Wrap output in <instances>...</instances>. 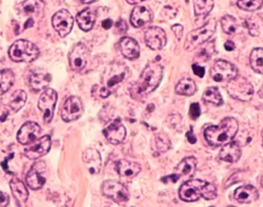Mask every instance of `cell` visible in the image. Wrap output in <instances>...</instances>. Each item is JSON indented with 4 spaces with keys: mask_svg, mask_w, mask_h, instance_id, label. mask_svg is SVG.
Listing matches in <instances>:
<instances>
[{
    "mask_svg": "<svg viewBox=\"0 0 263 207\" xmlns=\"http://www.w3.org/2000/svg\"><path fill=\"white\" fill-rule=\"evenodd\" d=\"M103 134L111 144L118 145L126 140V129L120 119H116L103 129Z\"/></svg>",
    "mask_w": 263,
    "mask_h": 207,
    "instance_id": "15",
    "label": "cell"
},
{
    "mask_svg": "<svg viewBox=\"0 0 263 207\" xmlns=\"http://www.w3.org/2000/svg\"><path fill=\"white\" fill-rule=\"evenodd\" d=\"M120 52L125 58L129 60H134L139 58L140 55V47L139 43L131 37H123L120 40Z\"/></svg>",
    "mask_w": 263,
    "mask_h": 207,
    "instance_id": "22",
    "label": "cell"
},
{
    "mask_svg": "<svg viewBox=\"0 0 263 207\" xmlns=\"http://www.w3.org/2000/svg\"><path fill=\"white\" fill-rule=\"evenodd\" d=\"M57 92L52 89H47L40 96L38 102V107L43 114L45 124H49L53 119L54 111L57 104Z\"/></svg>",
    "mask_w": 263,
    "mask_h": 207,
    "instance_id": "8",
    "label": "cell"
},
{
    "mask_svg": "<svg viewBox=\"0 0 263 207\" xmlns=\"http://www.w3.org/2000/svg\"><path fill=\"white\" fill-rule=\"evenodd\" d=\"M234 198L236 201L243 204L254 203L259 198V191L252 185H245L235 191Z\"/></svg>",
    "mask_w": 263,
    "mask_h": 207,
    "instance_id": "23",
    "label": "cell"
},
{
    "mask_svg": "<svg viewBox=\"0 0 263 207\" xmlns=\"http://www.w3.org/2000/svg\"><path fill=\"white\" fill-rule=\"evenodd\" d=\"M172 30L173 31L178 40H180L182 38V34H183V27H182V26L179 24L174 25V26H172Z\"/></svg>",
    "mask_w": 263,
    "mask_h": 207,
    "instance_id": "44",
    "label": "cell"
},
{
    "mask_svg": "<svg viewBox=\"0 0 263 207\" xmlns=\"http://www.w3.org/2000/svg\"><path fill=\"white\" fill-rule=\"evenodd\" d=\"M197 160L195 157H190L183 159L174 170V175L178 181L186 182L191 180L196 172Z\"/></svg>",
    "mask_w": 263,
    "mask_h": 207,
    "instance_id": "19",
    "label": "cell"
},
{
    "mask_svg": "<svg viewBox=\"0 0 263 207\" xmlns=\"http://www.w3.org/2000/svg\"><path fill=\"white\" fill-rule=\"evenodd\" d=\"M146 46L153 50H160L166 45L167 39L165 31L158 26H152L145 32Z\"/></svg>",
    "mask_w": 263,
    "mask_h": 207,
    "instance_id": "16",
    "label": "cell"
},
{
    "mask_svg": "<svg viewBox=\"0 0 263 207\" xmlns=\"http://www.w3.org/2000/svg\"><path fill=\"white\" fill-rule=\"evenodd\" d=\"M162 77L163 68L161 64L158 62L148 63L137 82L132 86L131 97L136 100L146 97L159 86Z\"/></svg>",
    "mask_w": 263,
    "mask_h": 207,
    "instance_id": "1",
    "label": "cell"
},
{
    "mask_svg": "<svg viewBox=\"0 0 263 207\" xmlns=\"http://www.w3.org/2000/svg\"><path fill=\"white\" fill-rule=\"evenodd\" d=\"M115 30L120 35L126 33L128 30L127 23L125 20H120L115 24Z\"/></svg>",
    "mask_w": 263,
    "mask_h": 207,
    "instance_id": "41",
    "label": "cell"
},
{
    "mask_svg": "<svg viewBox=\"0 0 263 207\" xmlns=\"http://www.w3.org/2000/svg\"><path fill=\"white\" fill-rule=\"evenodd\" d=\"M128 3L131 5L139 4V3H142V2L147 1V0H126Z\"/></svg>",
    "mask_w": 263,
    "mask_h": 207,
    "instance_id": "49",
    "label": "cell"
},
{
    "mask_svg": "<svg viewBox=\"0 0 263 207\" xmlns=\"http://www.w3.org/2000/svg\"><path fill=\"white\" fill-rule=\"evenodd\" d=\"M175 91L178 95L190 97L196 92V85L192 79L184 78L176 85Z\"/></svg>",
    "mask_w": 263,
    "mask_h": 207,
    "instance_id": "33",
    "label": "cell"
},
{
    "mask_svg": "<svg viewBox=\"0 0 263 207\" xmlns=\"http://www.w3.org/2000/svg\"><path fill=\"white\" fill-rule=\"evenodd\" d=\"M193 6L196 16L205 17L213 10L214 2L213 0H194Z\"/></svg>",
    "mask_w": 263,
    "mask_h": 207,
    "instance_id": "36",
    "label": "cell"
},
{
    "mask_svg": "<svg viewBox=\"0 0 263 207\" xmlns=\"http://www.w3.org/2000/svg\"><path fill=\"white\" fill-rule=\"evenodd\" d=\"M242 151L236 142H230L224 145L219 153V158L227 163H235L240 159Z\"/></svg>",
    "mask_w": 263,
    "mask_h": 207,
    "instance_id": "25",
    "label": "cell"
},
{
    "mask_svg": "<svg viewBox=\"0 0 263 207\" xmlns=\"http://www.w3.org/2000/svg\"><path fill=\"white\" fill-rule=\"evenodd\" d=\"M116 170L119 175L126 178H133L140 173L141 166L136 162L121 160L117 162Z\"/></svg>",
    "mask_w": 263,
    "mask_h": 207,
    "instance_id": "26",
    "label": "cell"
},
{
    "mask_svg": "<svg viewBox=\"0 0 263 207\" xmlns=\"http://www.w3.org/2000/svg\"><path fill=\"white\" fill-rule=\"evenodd\" d=\"M83 160L89 174L96 175L100 172L102 158L100 152L93 148L86 149L83 154Z\"/></svg>",
    "mask_w": 263,
    "mask_h": 207,
    "instance_id": "20",
    "label": "cell"
},
{
    "mask_svg": "<svg viewBox=\"0 0 263 207\" xmlns=\"http://www.w3.org/2000/svg\"><path fill=\"white\" fill-rule=\"evenodd\" d=\"M210 75L216 82L230 81L237 77V68L230 62L219 60L211 68Z\"/></svg>",
    "mask_w": 263,
    "mask_h": 207,
    "instance_id": "9",
    "label": "cell"
},
{
    "mask_svg": "<svg viewBox=\"0 0 263 207\" xmlns=\"http://www.w3.org/2000/svg\"><path fill=\"white\" fill-rule=\"evenodd\" d=\"M52 78L50 74L43 69L35 71L29 77V84L35 92L44 90L49 86Z\"/></svg>",
    "mask_w": 263,
    "mask_h": 207,
    "instance_id": "24",
    "label": "cell"
},
{
    "mask_svg": "<svg viewBox=\"0 0 263 207\" xmlns=\"http://www.w3.org/2000/svg\"><path fill=\"white\" fill-rule=\"evenodd\" d=\"M15 83V75L11 69H5L0 71V92H8Z\"/></svg>",
    "mask_w": 263,
    "mask_h": 207,
    "instance_id": "35",
    "label": "cell"
},
{
    "mask_svg": "<svg viewBox=\"0 0 263 207\" xmlns=\"http://www.w3.org/2000/svg\"><path fill=\"white\" fill-rule=\"evenodd\" d=\"M96 18H97V13L94 9L91 8H86L84 10L79 12L78 15H77V23L80 29L85 32H88L92 29L95 24Z\"/></svg>",
    "mask_w": 263,
    "mask_h": 207,
    "instance_id": "27",
    "label": "cell"
},
{
    "mask_svg": "<svg viewBox=\"0 0 263 207\" xmlns=\"http://www.w3.org/2000/svg\"><path fill=\"white\" fill-rule=\"evenodd\" d=\"M186 138L191 144H194L197 141L196 137H195L194 134H193V126H190V130L186 134Z\"/></svg>",
    "mask_w": 263,
    "mask_h": 207,
    "instance_id": "46",
    "label": "cell"
},
{
    "mask_svg": "<svg viewBox=\"0 0 263 207\" xmlns=\"http://www.w3.org/2000/svg\"><path fill=\"white\" fill-rule=\"evenodd\" d=\"M262 146H263V140H262Z\"/></svg>",
    "mask_w": 263,
    "mask_h": 207,
    "instance_id": "53",
    "label": "cell"
},
{
    "mask_svg": "<svg viewBox=\"0 0 263 207\" xmlns=\"http://www.w3.org/2000/svg\"><path fill=\"white\" fill-rule=\"evenodd\" d=\"M237 6L242 10L253 12L262 7L263 0H239Z\"/></svg>",
    "mask_w": 263,
    "mask_h": 207,
    "instance_id": "39",
    "label": "cell"
},
{
    "mask_svg": "<svg viewBox=\"0 0 263 207\" xmlns=\"http://www.w3.org/2000/svg\"><path fill=\"white\" fill-rule=\"evenodd\" d=\"M102 192L106 197L118 204L126 203L129 200V191L118 182L112 180L105 181L102 186Z\"/></svg>",
    "mask_w": 263,
    "mask_h": 207,
    "instance_id": "10",
    "label": "cell"
},
{
    "mask_svg": "<svg viewBox=\"0 0 263 207\" xmlns=\"http://www.w3.org/2000/svg\"><path fill=\"white\" fill-rule=\"evenodd\" d=\"M192 68H193V72H194L195 75L197 76V77H200V78H202L205 75V69L202 66H199V64H196V63H194V64L192 66Z\"/></svg>",
    "mask_w": 263,
    "mask_h": 207,
    "instance_id": "43",
    "label": "cell"
},
{
    "mask_svg": "<svg viewBox=\"0 0 263 207\" xmlns=\"http://www.w3.org/2000/svg\"><path fill=\"white\" fill-rule=\"evenodd\" d=\"M153 20V14L145 6H137L133 9L131 13V24L136 28H142L148 26Z\"/></svg>",
    "mask_w": 263,
    "mask_h": 207,
    "instance_id": "21",
    "label": "cell"
},
{
    "mask_svg": "<svg viewBox=\"0 0 263 207\" xmlns=\"http://www.w3.org/2000/svg\"><path fill=\"white\" fill-rule=\"evenodd\" d=\"M27 95L23 90H16L11 96L9 107L13 112H17L26 104Z\"/></svg>",
    "mask_w": 263,
    "mask_h": 207,
    "instance_id": "34",
    "label": "cell"
},
{
    "mask_svg": "<svg viewBox=\"0 0 263 207\" xmlns=\"http://www.w3.org/2000/svg\"><path fill=\"white\" fill-rule=\"evenodd\" d=\"M170 147H171V142L166 134L164 133H159L154 136L153 143H152V149L154 152V154L160 155L167 152Z\"/></svg>",
    "mask_w": 263,
    "mask_h": 207,
    "instance_id": "29",
    "label": "cell"
},
{
    "mask_svg": "<svg viewBox=\"0 0 263 207\" xmlns=\"http://www.w3.org/2000/svg\"><path fill=\"white\" fill-rule=\"evenodd\" d=\"M179 198L191 203L199 200L200 197L206 200H214L217 197V190L211 183L202 180H190L179 188Z\"/></svg>",
    "mask_w": 263,
    "mask_h": 207,
    "instance_id": "4",
    "label": "cell"
},
{
    "mask_svg": "<svg viewBox=\"0 0 263 207\" xmlns=\"http://www.w3.org/2000/svg\"><path fill=\"white\" fill-rule=\"evenodd\" d=\"M202 101L205 103H212L216 106H222L223 104L222 95L219 89L215 86L207 88L202 97Z\"/></svg>",
    "mask_w": 263,
    "mask_h": 207,
    "instance_id": "32",
    "label": "cell"
},
{
    "mask_svg": "<svg viewBox=\"0 0 263 207\" xmlns=\"http://www.w3.org/2000/svg\"><path fill=\"white\" fill-rule=\"evenodd\" d=\"M259 96H260L262 98H263V86L262 87V89H260V91H259Z\"/></svg>",
    "mask_w": 263,
    "mask_h": 207,
    "instance_id": "51",
    "label": "cell"
},
{
    "mask_svg": "<svg viewBox=\"0 0 263 207\" xmlns=\"http://www.w3.org/2000/svg\"><path fill=\"white\" fill-rule=\"evenodd\" d=\"M216 20L211 18L202 27L191 31L185 39V44H184L185 50L191 52L197 49L201 45L206 43L216 32Z\"/></svg>",
    "mask_w": 263,
    "mask_h": 207,
    "instance_id": "6",
    "label": "cell"
},
{
    "mask_svg": "<svg viewBox=\"0 0 263 207\" xmlns=\"http://www.w3.org/2000/svg\"><path fill=\"white\" fill-rule=\"evenodd\" d=\"M45 4L43 0H26L22 5V9L25 15L35 16L44 9Z\"/></svg>",
    "mask_w": 263,
    "mask_h": 207,
    "instance_id": "31",
    "label": "cell"
},
{
    "mask_svg": "<svg viewBox=\"0 0 263 207\" xmlns=\"http://www.w3.org/2000/svg\"><path fill=\"white\" fill-rule=\"evenodd\" d=\"M261 185H262V186L263 187V177H262V180H261Z\"/></svg>",
    "mask_w": 263,
    "mask_h": 207,
    "instance_id": "52",
    "label": "cell"
},
{
    "mask_svg": "<svg viewBox=\"0 0 263 207\" xmlns=\"http://www.w3.org/2000/svg\"><path fill=\"white\" fill-rule=\"evenodd\" d=\"M73 23V17L66 9H61L55 12L52 18V26L63 38L72 31Z\"/></svg>",
    "mask_w": 263,
    "mask_h": 207,
    "instance_id": "13",
    "label": "cell"
},
{
    "mask_svg": "<svg viewBox=\"0 0 263 207\" xmlns=\"http://www.w3.org/2000/svg\"><path fill=\"white\" fill-rule=\"evenodd\" d=\"M9 55L12 61L16 63H32L40 55V49L28 40H20L11 46Z\"/></svg>",
    "mask_w": 263,
    "mask_h": 207,
    "instance_id": "5",
    "label": "cell"
},
{
    "mask_svg": "<svg viewBox=\"0 0 263 207\" xmlns=\"http://www.w3.org/2000/svg\"><path fill=\"white\" fill-rule=\"evenodd\" d=\"M99 0H81L82 3H85V4H90V3H93Z\"/></svg>",
    "mask_w": 263,
    "mask_h": 207,
    "instance_id": "50",
    "label": "cell"
},
{
    "mask_svg": "<svg viewBox=\"0 0 263 207\" xmlns=\"http://www.w3.org/2000/svg\"><path fill=\"white\" fill-rule=\"evenodd\" d=\"M51 138L49 136H44L34 142L33 144L24 150V155L29 160H37L46 155L50 150Z\"/></svg>",
    "mask_w": 263,
    "mask_h": 207,
    "instance_id": "17",
    "label": "cell"
},
{
    "mask_svg": "<svg viewBox=\"0 0 263 207\" xmlns=\"http://www.w3.org/2000/svg\"><path fill=\"white\" fill-rule=\"evenodd\" d=\"M190 117L192 120H196L200 117L201 109L199 103H195L191 104L190 108Z\"/></svg>",
    "mask_w": 263,
    "mask_h": 207,
    "instance_id": "40",
    "label": "cell"
},
{
    "mask_svg": "<svg viewBox=\"0 0 263 207\" xmlns=\"http://www.w3.org/2000/svg\"><path fill=\"white\" fill-rule=\"evenodd\" d=\"M222 30L229 35H234L237 32L239 24L236 18L230 15H226L221 20Z\"/></svg>",
    "mask_w": 263,
    "mask_h": 207,
    "instance_id": "38",
    "label": "cell"
},
{
    "mask_svg": "<svg viewBox=\"0 0 263 207\" xmlns=\"http://www.w3.org/2000/svg\"><path fill=\"white\" fill-rule=\"evenodd\" d=\"M10 188L12 194L18 204H24L29 198V191L24 183L17 177H14L10 182Z\"/></svg>",
    "mask_w": 263,
    "mask_h": 207,
    "instance_id": "28",
    "label": "cell"
},
{
    "mask_svg": "<svg viewBox=\"0 0 263 207\" xmlns=\"http://www.w3.org/2000/svg\"><path fill=\"white\" fill-rule=\"evenodd\" d=\"M250 66L257 73L263 75V49L256 48L252 51L250 55Z\"/></svg>",
    "mask_w": 263,
    "mask_h": 207,
    "instance_id": "37",
    "label": "cell"
},
{
    "mask_svg": "<svg viewBox=\"0 0 263 207\" xmlns=\"http://www.w3.org/2000/svg\"><path fill=\"white\" fill-rule=\"evenodd\" d=\"M26 183L33 191L41 189L46 182V165L43 161L37 162L26 176Z\"/></svg>",
    "mask_w": 263,
    "mask_h": 207,
    "instance_id": "12",
    "label": "cell"
},
{
    "mask_svg": "<svg viewBox=\"0 0 263 207\" xmlns=\"http://www.w3.org/2000/svg\"><path fill=\"white\" fill-rule=\"evenodd\" d=\"M89 52L83 43L74 46L69 54V66L75 72H80L85 69L89 60Z\"/></svg>",
    "mask_w": 263,
    "mask_h": 207,
    "instance_id": "11",
    "label": "cell"
},
{
    "mask_svg": "<svg viewBox=\"0 0 263 207\" xmlns=\"http://www.w3.org/2000/svg\"><path fill=\"white\" fill-rule=\"evenodd\" d=\"M130 70L124 63L120 62L112 63L106 67L98 93L102 98H106L115 92L122 84L129 78Z\"/></svg>",
    "mask_w": 263,
    "mask_h": 207,
    "instance_id": "2",
    "label": "cell"
},
{
    "mask_svg": "<svg viewBox=\"0 0 263 207\" xmlns=\"http://www.w3.org/2000/svg\"><path fill=\"white\" fill-rule=\"evenodd\" d=\"M41 132V127L38 123L27 122L18 130L17 140L22 145L31 144L38 140Z\"/></svg>",
    "mask_w": 263,
    "mask_h": 207,
    "instance_id": "18",
    "label": "cell"
},
{
    "mask_svg": "<svg viewBox=\"0 0 263 207\" xmlns=\"http://www.w3.org/2000/svg\"><path fill=\"white\" fill-rule=\"evenodd\" d=\"M215 51H216V48H215L214 41L209 42L201 45L200 48L198 49L195 55L194 63L196 64L206 63L212 58L213 54L215 53Z\"/></svg>",
    "mask_w": 263,
    "mask_h": 207,
    "instance_id": "30",
    "label": "cell"
},
{
    "mask_svg": "<svg viewBox=\"0 0 263 207\" xmlns=\"http://www.w3.org/2000/svg\"><path fill=\"white\" fill-rule=\"evenodd\" d=\"M102 26H103V27L105 28L106 29H110L112 26V21L110 18L105 20L103 22V23H102Z\"/></svg>",
    "mask_w": 263,
    "mask_h": 207,
    "instance_id": "48",
    "label": "cell"
},
{
    "mask_svg": "<svg viewBox=\"0 0 263 207\" xmlns=\"http://www.w3.org/2000/svg\"><path fill=\"white\" fill-rule=\"evenodd\" d=\"M10 199L9 196L6 193L0 192V207L7 206Z\"/></svg>",
    "mask_w": 263,
    "mask_h": 207,
    "instance_id": "45",
    "label": "cell"
},
{
    "mask_svg": "<svg viewBox=\"0 0 263 207\" xmlns=\"http://www.w3.org/2000/svg\"><path fill=\"white\" fill-rule=\"evenodd\" d=\"M239 129L237 120L227 117L218 126H209L204 132V137L209 145L213 147L224 146L233 140Z\"/></svg>",
    "mask_w": 263,
    "mask_h": 207,
    "instance_id": "3",
    "label": "cell"
},
{
    "mask_svg": "<svg viewBox=\"0 0 263 207\" xmlns=\"http://www.w3.org/2000/svg\"><path fill=\"white\" fill-rule=\"evenodd\" d=\"M177 14V10L172 6H165L163 10L162 11V15L165 18H175Z\"/></svg>",
    "mask_w": 263,
    "mask_h": 207,
    "instance_id": "42",
    "label": "cell"
},
{
    "mask_svg": "<svg viewBox=\"0 0 263 207\" xmlns=\"http://www.w3.org/2000/svg\"><path fill=\"white\" fill-rule=\"evenodd\" d=\"M83 112V103L79 97L72 96L69 97L63 105L61 117L66 123L78 120Z\"/></svg>",
    "mask_w": 263,
    "mask_h": 207,
    "instance_id": "14",
    "label": "cell"
},
{
    "mask_svg": "<svg viewBox=\"0 0 263 207\" xmlns=\"http://www.w3.org/2000/svg\"><path fill=\"white\" fill-rule=\"evenodd\" d=\"M227 92L232 98L246 102L253 98L254 89L248 80L237 76L229 82Z\"/></svg>",
    "mask_w": 263,
    "mask_h": 207,
    "instance_id": "7",
    "label": "cell"
},
{
    "mask_svg": "<svg viewBox=\"0 0 263 207\" xmlns=\"http://www.w3.org/2000/svg\"><path fill=\"white\" fill-rule=\"evenodd\" d=\"M225 46V49H227V51H233L234 50L235 48H236V45L233 43L231 40H229L227 43L224 45Z\"/></svg>",
    "mask_w": 263,
    "mask_h": 207,
    "instance_id": "47",
    "label": "cell"
}]
</instances>
